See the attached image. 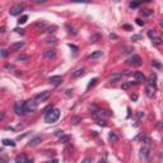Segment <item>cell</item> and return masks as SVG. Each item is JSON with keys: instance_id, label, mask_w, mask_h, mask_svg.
Masks as SVG:
<instances>
[{"instance_id": "1", "label": "cell", "mask_w": 163, "mask_h": 163, "mask_svg": "<svg viewBox=\"0 0 163 163\" xmlns=\"http://www.w3.org/2000/svg\"><path fill=\"white\" fill-rule=\"evenodd\" d=\"M59 117H60V111L55 108V110H51L50 112H47L46 116H45V121L47 122V124H55V122L59 120Z\"/></svg>"}, {"instance_id": "2", "label": "cell", "mask_w": 163, "mask_h": 163, "mask_svg": "<svg viewBox=\"0 0 163 163\" xmlns=\"http://www.w3.org/2000/svg\"><path fill=\"white\" fill-rule=\"evenodd\" d=\"M126 64L130 65V66H136L138 68V66H142L143 60H142V57H140L139 55H133L126 60Z\"/></svg>"}, {"instance_id": "3", "label": "cell", "mask_w": 163, "mask_h": 163, "mask_svg": "<svg viewBox=\"0 0 163 163\" xmlns=\"http://www.w3.org/2000/svg\"><path fill=\"white\" fill-rule=\"evenodd\" d=\"M23 106H24V114H32L37 110V103L34 101H27L23 103Z\"/></svg>"}, {"instance_id": "4", "label": "cell", "mask_w": 163, "mask_h": 163, "mask_svg": "<svg viewBox=\"0 0 163 163\" xmlns=\"http://www.w3.org/2000/svg\"><path fill=\"white\" fill-rule=\"evenodd\" d=\"M24 8H26L24 4H15L14 7H12V8H10V14H12L13 17L19 15L20 13L24 10Z\"/></svg>"}, {"instance_id": "5", "label": "cell", "mask_w": 163, "mask_h": 163, "mask_svg": "<svg viewBox=\"0 0 163 163\" xmlns=\"http://www.w3.org/2000/svg\"><path fill=\"white\" fill-rule=\"evenodd\" d=\"M156 90H157L156 84H148V85H147V88H145V94H147V96H148L149 98H152L153 96H154Z\"/></svg>"}, {"instance_id": "6", "label": "cell", "mask_w": 163, "mask_h": 163, "mask_svg": "<svg viewBox=\"0 0 163 163\" xmlns=\"http://www.w3.org/2000/svg\"><path fill=\"white\" fill-rule=\"evenodd\" d=\"M62 82H64L62 80V76H60V75H54V76H50L48 78V83H51L54 85H60Z\"/></svg>"}, {"instance_id": "7", "label": "cell", "mask_w": 163, "mask_h": 163, "mask_svg": "<svg viewBox=\"0 0 163 163\" xmlns=\"http://www.w3.org/2000/svg\"><path fill=\"white\" fill-rule=\"evenodd\" d=\"M48 97H50V92L45 90V92H41V93H38L37 96H36V101L37 102H45Z\"/></svg>"}, {"instance_id": "8", "label": "cell", "mask_w": 163, "mask_h": 163, "mask_svg": "<svg viewBox=\"0 0 163 163\" xmlns=\"http://www.w3.org/2000/svg\"><path fill=\"white\" fill-rule=\"evenodd\" d=\"M14 111H15V114H17L18 116L24 115V106L22 105L20 102H15V103H14Z\"/></svg>"}, {"instance_id": "9", "label": "cell", "mask_w": 163, "mask_h": 163, "mask_svg": "<svg viewBox=\"0 0 163 163\" xmlns=\"http://www.w3.org/2000/svg\"><path fill=\"white\" fill-rule=\"evenodd\" d=\"M134 78L136 80V83H143V82H145V76H144L143 73H140V71H136V73L134 74Z\"/></svg>"}, {"instance_id": "10", "label": "cell", "mask_w": 163, "mask_h": 163, "mask_svg": "<svg viewBox=\"0 0 163 163\" xmlns=\"http://www.w3.org/2000/svg\"><path fill=\"white\" fill-rule=\"evenodd\" d=\"M41 142H42V138H41V136H36V138H33V139L29 140L28 147H36V145H38Z\"/></svg>"}, {"instance_id": "11", "label": "cell", "mask_w": 163, "mask_h": 163, "mask_svg": "<svg viewBox=\"0 0 163 163\" xmlns=\"http://www.w3.org/2000/svg\"><path fill=\"white\" fill-rule=\"evenodd\" d=\"M84 71H85V68H80V69H76L73 74H71V76H73L74 79H76V78H79V76H82L84 74Z\"/></svg>"}, {"instance_id": "12", "label": "cell", "mask_w": 163, "mask_h": 163, "mask_svg": "<svg viewBox=\"0 0 163 163\" xmlns=\"http://www.w3.org/2000/svg\"><path fill=\"white\" fill-rule=\"evenodd\" d=\"M23 46H24V42H22V41H20V42L13 43L12 46H10V50H12V51H18V50H20Z\"/></svg>"}, {"instance_id": "13", "label": "cell", "mask_w": 163, "mask_h": 163, "mask_svg": "<svg viewBox=\"0 0 163 163\" xmlns=\"http://www.w3.org/2000/svg\"><path fill=\"white\" fill-rule=\"evenodd\" d=\"M134 140H140V142H143V143H145V144H149L150 142H149V138L145 134H140V135H138L136 138H135Z\"/></svg>"}, {"instance_id": "14", "label": "cell", "mask_w": 163, "mask_h": 163, "mask_svg": "<svg viewBox=\"0 0 163 163\" xmlns=\"http://www.w3.org/2000/svg\"><path fill=\"white\" fill-rule=\"evenodd\" d=\"M149 147H143L142 149H140V153H142V157L144 158V159H148V157H149Z\"/></svg>"}, {"instance_id": "15", "label": "cell", "mask_w": 163, "mask_h": 163, "mask_svg": "<svg viewBox=\"0 0 163 163\" xmlns=\"http://www.w3.org/2000/svg\"><path fill=\"white\" fill-rule=\"evenodd\" d=\"M102 56V51H94L92 52L90 55H88V60H94V59H98V57H101Z\"/></svg>"}, {"instance_id": "16", "label": "cell", "mask_w": 163, "mask_h": 163, "mask_svg": "<svg viewBox=\"0 0 163 163\" xmlns=\"http://www.w3.org/2000/svg\"><path fill=\"white\" fill-rule=\"evenodd\" d=\"M99 40H101V34H99V33H94V34H92L89 37V42L90 43H97Z\"/></svg>"}, {"instance_id": "17", "label": "cell", "mask_w": 163, "mask_h": 163, "mask_svg": "<svg viewBox=\"0 0 163 163\" xmlns=\"http://www.w3.org/2000/svg\"><path fill=\"white\" fill-rule=\"evenodd\" d=\"M27 158H26V156L24 154H18L17 157H15V163H27Z\"/></svg>"}, {"instance_id": "18", "label": "cell", "mask_w": 163, "mask_h": 163, "mask_svg": "<svg viewBox=\"0 0 163 163\" xmlns=\"http://www.w3.org/2000/svg\"><path fill=\"white\" fill-rule=\"evenodd\" d=\"M45 57L46 59H51V57H54L56 55V50H47V51H45Z\"/></svg>"}, {"instance_id": "19", "label": "cell", "mask_w": 163, "mask_h": 163, "mask_svg": "<svg viewBox=\"0 0 163 163\" xmlns=\"http://www.w3.org/2000/svg\"><path fill=\"white\" fill-rule=\"evenodd\" d=\"M135 84H138L136 83V82H126V83H124V84H122V89H124V90H126V89H129L130 87H133V85H135Z\"/></svg>"}, {"instance_id": "20", "label": "cell", "mask_w": 163, "mask_h": 163, "mask_svg": "<svg viewBox=\"0 0 163 163\" xmlns=\"http://www.w3.org/2000/svg\"><path fill=\"white\" fill-rule=\"evenodd\" d=\"M121 78H122L121 74H115V75H112L111 78H110V82H114V83H116V82H120Z\"/></svg>"}, {"instance_id": "21", "label": "cell", "mask_w": 163, "mask_h": 163, "mask_svg": "<svg viewBox=\"0 0 163 163\" xmlns=\"http://www.w3.org/2000/svg\"><path fill=\"white\" fill-rule=\"evenodd\" d=\"M3 144H4V145L15 147V143H14V140H10V139H3Z\"/></svg>"}, {"instance_id": "22", "label": "cell", "mask_w": 163, "mask_h": 163, "mask_svg": "<svg viewBox=\"0 0 163 163\" xmlns=\"http://www.w3.org/2000/svg\"><path fill=\"white\" fill-rule=\"evenodd\" d=\"M108 138H110L111 142H117V140H119V136H117V134H116V133H114V131H112V133H110Z\"/></svg>"}, {"instance_id": "23", "label": "cell", "mask_w": 163, "mask_h": 163, "mask_svg": "<svg viewBox=\"0 0 163 163\" xmlns=\"http://www.w3.org/2000/svg\"><path fill=\"white\" fill-rule=\"evenodd\" d=\"M148 36H149V38H150V40L157 38V33H156L154 29H149V31H148Z\"/></svg>"}, {"instance_id": "24", "label": "cell", "mask_w": 163, "mask_h": 163, "mask_svg": "<svg viewBox=\"0 0 163 163\" xmlns=\"http://www.w3.org/2000/svg\"><path fill=\"white\" fill-rule=\"evenodd\" d=\"M152 66H153V68H157V69H162V68H163L161 62L157 61V60H153V61H152Z\"/></svg>"}, {"instance_id": "25", "label": "cell", "mask_w": 163, "mask_h": 163, "mask_svg": "<svg viewBox=\"0 0 163 163\" xmlns=\"http://www.w3.org/2000/svg\"><path fill=\"white\" fill-rule=\"evenodd\" d=\"M34 27H36L37 29H43L45 27H46V23H45V22H38V23L34 24Z\"/></svg>"}, {"instance_id": "26", "label": "cell", "mask_w": 163, "mask_h": 163, "mask_svg": "<svg viewBox=\"0 0 163 163\" xmlns=\"http://www.w3.org/2000/svg\"><path fill=\"white\" fill-rule=\"evenodd\" d=\"M156 79H157V75L150 74V76H149V84H156Z\"/></svg>"}, {"instance_id": "27", "label": "cell", "mask_w": 163, "mask_h": 163, "mask_svg": "<svg viewBox=\"0 0 163 163\" xmlns=\"http://www.w3.org/2000/svg\"><path fill=\"white\" fill-rule=\"evenodd\" d=\"M152 14H153L152 9H145V10H143V15L144 17H149V15H152Z\"/></svg>"}, {"instance_id": "28", "label": "cell", "mask_w": 163, "mask_h": 163, "mask_svg": "<svg viewBox=\"0 0 163 163\" xmlns=\"http://www.w3.org/2000/svg\"><path fill=\"white\" fill-rule=\"evenodd\" d=\"M96 82H97V78H93V79H90L89 80V83H88V85H87V89H89L92 85H94L96 84Z\"/></svg>"}, {"instance_id": "29", "label": "cell", "mask_w": 163, "mask_h": 163, "mask_svg": "<svg viewBox=\"0 0 163 163\" xmlns=\"http://www.w3.org/2000/svg\"><path fill=\"white\" fill-rule=\"evenodd\" d=\"M56 28H57L56 26L48 27V28H46V32H47V33H54V32H55V31H56Z\"/></svg>"}, {"instance_id": "30", "label": "cell", "mask_w": 163, "mask_h": 163, "mask_svg": "<svg viewBox=\"0 0 163 163\" xmlns=\"http://www.w3.org/2000/svg\"><path fill=\"white\" fill-rule=\"evenodd\" d=\"M142 38H143V37H142L140 34H134L133 37H131V41H135V42H138V41H140Z\"/></svg>"}, {"instance_id": "31", "label": "cell", "mask_w": 163, "mask_h": 163, "mask_svg": "<svg viewBox=\"0 0 163 163\" xmlns=\"http://www.w3.org/2000/svg\"><path fill=\"white\" fill-rule=\"evenodd\" d=\"M152 42L156 45V46H159V45L162 43V40L159 38V37H157V38H154V40H152Z\"/></svg>"}, {"instance_id": "32", "label": "cell", "mask_w": 163, "mask_h": 163, "mask_svg": "<svg viewBox=\"0 0 163 163\" xmlns=\"http://www.w3.org/2000/svg\"><path fill=\"white\" fill-rule=\"evenodd\" d=\"M68 142H69V136H68V135H64V136L60 138V143L65 144V143H68Z\"/></svg>"}, {"instance_id": "33", "label": "cell", "mask_w": 163, "mask_h": 163, "mask_svg": "<svg viewBox=\"0 0 163 163\" xmlns=\"http://www.w3.org/2000/svg\"><path fill=\"white\" fill-rule=\"evenodd\" d=\"M27 19H28V17H27V15H23L19 20H18V23H19V24H24L26 22H27Z\"/></svg>"}, {"instance_id": "34", "label": "cell", "mask_w": 163, "mask_h": 163, "mask_svg": "<svg viewBox=\"0 0 163 163\" xmlns=\"http://www.w3.org/2000/svg\"><path fill=\"white\" fill-rule=\"evenodd\" d=\"M97 122H98V125L99 126H107V122H106V120H103V119H101V120H97Z\"/></svg>"}, {"instance_id": "35", "label": "cell", "mask_w": 163, "mask_h": 163, "mask_svg": "<svg viewBox=\"0 0 163 163\" xmlns=\"http://www.w3.org/2000/svg\"><path fill=\"white\" fill-rule=\"evenodd\" d=\"M54 134H55L56 136H59V138L64 136V131H62V130H56V131H55V133H54Z\"/></svg>"}, {"instance_id": "36", "label": "cell", "mask_w": 163, "mask_h": 163, "mask_svg": "<svg viewBox=\"0 0 163 163\" xmlns=\"http://www.w3.org/2000/svg\"><path fill=\"white\" fill-rule=\"evenodd\" d=\"M27 59H28V57H27L26 55H20V56L17 57V61H26Z\"/></svg>"}, {"instance_id": "37", "label": "cell", "mask_w": 163, "mask_h": 163, "mask_svg": "<svg viewBox=\"0 0 163 163\" xmlns=\"http://www.w3.org/2000/svg\"><path fill=\"white\" fill-rule=\"evenodd\" d=\"M82 121V117H75V119H73V125H76V124H79V122Z\"/></svg>"}, {"instance_id": "38", "label": "cell", "mask_w": 163, "mask_h": 163, "mask_svg": "<svg viewBox=\"0 0 163 163\" xmlns=\"http://www.w3.org/2000/svg\"><path fill=\"white\" fill-rule=\"evenodd\" d=\"M140 5V3H130V8L131 9H135V8H138Z\"/></svg>"}, {"instance_id": "39", "label": "cell", "mask_w": 163, "mask_h": 163, "mask_svg": "<svg viewBox=\"0 0 163 163\" xmlns=\"http://www.w3.org/2000/svg\"><path fill=\"white\" fill-rule=\"evenodd\" d=\"M131 51H134L133 47H126V48H124V54H130Z\"/></svg>"}, {"instance_id": "40", "label": "cell", "mask_w": 163, "mask_h": 163, "mask_svg": "<svg viewBox=\"0 0 163 163\" xmlns=\"http://www.w3.org/2000/svg\"><path fill=\"white\" fill-rule=\"evenodd\" d=\"M46 42H47V43H55V42H56V38H55V37H51V38H48Z\"/></svg>"}, {"instance_id": "41", "label": "cell", "mask_w": 163, "mask_h": 163, "mask_svg": "<svg viewBox=\"0 0 163 163\" xmlns=\"http://www.w3.org/2000/svg\"><path fill=\"white\" fill-rule=\"evenodd\" d=\"M68 46H69L71 50H74V52H76V51H78V47H76V46H74V45H71V43H69V45H68Z\"/></svg>"}, {"instance_id": "42", "label": "cell", "mask_w": 163, "mask_h": 163, "mask_svg": "<svg viewBox=\"0 0 163 163\" xmlns=\"http://www.w3.org/2000/svg\"><path fill=\"white\" fill-rule=\"evenodd\" d=\"M65 94H66V97H71V96H73V90H71V89H68Z\"/></svg>"}, {"instance_id": "43", "label": "cell", "mask_w": 163, "mask_h": 163, "mask_svg": "<svg viewBox=\"0 0 163 163\" xmlns=\"http://www.w3.org/2000/svg\"><path fill=\"white\" fill-rule=\"evenodd\" d=\"M110 38H111V40H117V38H119V36H117L116 33H111V34H110Z\"/></svg>"}, {"instance_id": "44", "label": "cell", "mask_w": 163, "mask_h": 163, "mask_svg": "<svg viewBox=\"0 0 163 163\" xmlns=\"http://www.w3.org/2000/svg\"><path fill=\"white\" fill-rule=\"evenodd\" d=\"M136 24L138 26H144L145 23H144V20H142V19H139V18H138V19H136Z\"/></svg>"}, {"instance_id": "45", "label": "cell", "mask_w": 163, "mask_h": 163, "mask_svg": "<svg viewBox=\"0 0 163 163\" xmlns=\"http://www.w3.org/2000/svg\"><path fill=\"white\" fill-rule=\"evenodd\" d=\"M143 116H144V112H142V111H139L138 114H136V117H138V119H142Z\"/></svg>"}, {"instance_id": "46", "label": "cell", "mask_w": 163, "mask_h": 163, "mask_svg": "<svg viewBox=\"0 0 163 163\" xmlns=\"http://www.w3.org/2000/svg\"><path fill=\"white\" fill-rule=\"evenodd\" d=\"M7 55H8V51H7V50H4V48H3V50H1V56H3V57H5Z\"/></svg>"}, {"instance_id": "47", "label": "cell", "mask_w": 163, "mask_h": 163, "mask_svg": "<svg viewBox=\"0 0 163 163\" xmlns=\"http://www.w3.org/2000/svg\"><path fill=\"white\" fill-rule=\"evenodd\" d=\"M122 28H124V29H133V28H131V26H129V24H124V26H122Z\"/></svg>"}, {"instance_id": "48", "label": "cell", "mask_w": 163, "mask_h": 163, "mask_svg": "<svg viewBox=\"0 0 163 163\" xmlns=\"http://www.w3.org/2000/svg\"><path fill=\"white\" fill-rule=\"evenodd\" d=\"M14 31H15L17 33H20V34H23V33H24V32H23V29H22V28H15Z\"/></svg>"}, {"instance_id": "49", "label": "cell", "mask_w": 163, "mask_h": 163, "mask_svg": "<svg viewBox=\"0 0 163 163\" xmlns=\"http://www.w3.org/2000/svg\"><path fill=\"white\" fill-rule=\"evenodd\" d=\"M5 68H7V69H14V65H12V64H8Z\"/></svg>"}, {"instance_id": "50", "label": "cell", "mask_w": 163, "mask_h": 163, "mask_svg": "<svg viewBox=\"0 0 163 163\" xmlns=\"http://www.w3.org/2000/svg\"><path fill=\"white\" fill-rule=\"evenodd\" d=\"M4 32H5V27H1V28H0V33H4Z\"/></svg>"}, {"instance_id": "51", "label": "cell", "mask_w": 163, "mask_h": 163, "mask_svg": "<svg viewBox=\"0 0 163 163\" xmlns=\"http://www.w3.org/2000/svg\"><path fill=\"white\" fill-rule=\"evenodd\" d=\"M131 99H133V101H136V99H138V96L135 94V96H133V97H131Z\"/></svg>"}, {"instance_id": "52", "label": "cell", "mask_w": 163, "mask_h": 163, "mask_svg": "<svg viewBox=\"0 0 163 163\" xmlns=\"http://www.w3.org/2000/svg\"><path fill=\"white\" fill-rule=\"evenodd\" d=\"M89 162H90L89 158H87V159H84V161H83V163H89Z\"/></svg>"}, {"instance_id": "53", "label": "cell", "mask_w": 163, "mask_h": 163, "mask_svg": "<svg viewBox=\"0 0 163 163\" xmlns=\"http://www.w3.org/2000/svg\"><path fill=\"white\" fill-rule=\"evenodd\" d=\"M34 3H45V0H34Z\"/></svg>"}, {"instance_id": "54", "label": "cell", "mask_w": 163, "mask_h": 163, "mask_svg": "<svg viewBox=\"0 0 163 163\" xmlns=\"http://www.w3.org/2000/svg\"><path fill=\"white\" fill-rule=\"evenodd\" d=\"M27 163H33V161H32V159H29V161H27Z\"/></svg>"}, {"instance_id": "55", "label": "cell", "mask_w": 163, "mask_h": 163, "mask_svg": "<svg viewBox=\"0 0 163 163\" xmlns=\"http://www.w3.org/2000/svg\"><path fill=\"white\" fill-rule=\"evenodd\" d=\"M52 163H59V162H57V159H54V161H52Z\"/></svg>"}, {"instance_id": "56", "label": "cell", "mask_w": 163, "mask_h": 163, "mask_svg": "<svg viewBox=\"0 0 163 163\" xmlns=\"http://www.w3.org/2000/svg\"><path fill=\"white\" fill-rule=\"evenodd\" d=\"M161 26H162V27H163V20H162V22H161Z\"/></svg>"}, {"instance_id": "57", "label": "cell", "mask_w": 163, "mask_h": 163, "mask_svg": "<svg viewBox=\"0 0 163 163\" xmlns=\"http://www.w3.org/2000/svg\"><path fill=\"white\" fill-rule=\"evenodd\" d=\"M46 163H51V162H46Z\"/></svg>"}]
</instances>
